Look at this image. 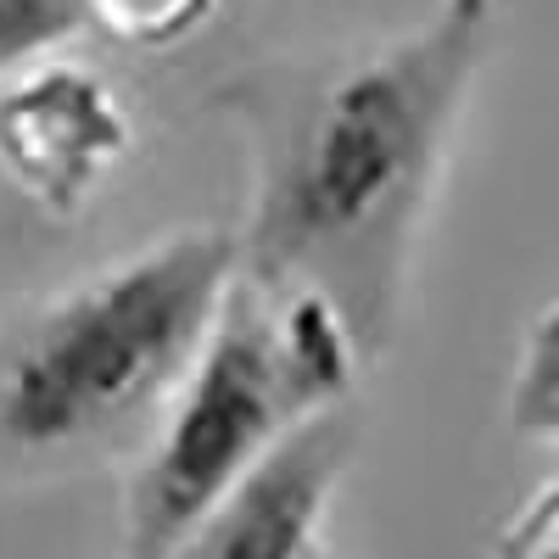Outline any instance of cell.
<instances>
[{"mask_svg": "<svg viewBox=\"0 0 559 559\" xmlns=\"http://www.w3.org/2000/svg\"><path fill=\"white\" fill-rule=\"evenodd\" d=\"M236 269V229H179L28 313L0 342V442L73 453L123 437L191 369Z\"/></svg>", "mask_w": 559, "mask_h": 559, "instance_id": "cell-2", "label": "cell"}, {"mask_svg": "<svg viewBox=\"0 0 559 559\" xmlns=\"http://www.w3.org/2000/svg\"><path fill=\"white\" fill-rule=\"evenodd\" d=\"M358 453V419L342 403L302 414L236 476L213 515L179 554L202 559H313L324 554V515Z\"/></svg>", "mask_w": 559, "mask_h": 559, "instance_id": "cell-4", "label": "cell"}, {"mask_svg": "<svg viewBox=\"0 0 559 559\" xmlns=\"http://www.w3.org/2000/svg\"><path fill=\"white\" fill-rule=\"evenodd\" d=\"M353 376L358 342L331 302L236 269L157 442L129 476L123 548L140 559L179 554L247 464L302 414L342 403Z\"/></svg>", "mask_w": 559, "mask_h": 559, "instance_id": "cell-3", "label": "cell"}, {"mask_svg": "<svg viewBox=\"0 0 559 559\" xmlns=\"http://www.w3.org/2000/svg\"><path fill=\"white\" fill-rule=\"evenodd\" d=\"M498 554L509 559H543V554H559V476L543 481L515 515L503 521V532L492 537Z\"/></svg>", "mask_w": 559, "mask_h": 559, "instance_id": "cell-8", "label": "cell"}, {"mask_svg": "<svg viewBox=\"0 0 559 559\" xmlns=\"http://www.w3.org/2000/svg\"><path fill=\"white\" fill-rule=\"evenodd\" d=\"M492 23L498 0H437L419 28L286 90L263 118L258 191L236 229L241 274L319 292L358 358L386 353L397 331Z\"/></svg>", "mask_w": 559, "mask_h": 559, "instance_id": "cell-1", "label": "cell"}, {"mask_svg": "<svg viewBox=\"0 0 559 559\" xmlns=\"http://www.w3.org/2000/svg\"><path fill=\"white\" fill-rule=\"evenodd\" d=\"M509 426L526 442H559V302H548L526 331L509 386Z\"/></svg>", "mask_w": 559, "mask_h": 559, "instance_id": "cell-6", "label": "cell"}, {"mask_svg": "<svg viewBox=\"0 0 559 559\" xmlns=\"http://www.w3.org/2000/svg\"><path fill=\"white\" fill-rule=\"evenodd\" d=\"M129 152V118L90 68H23L0 79V168L51 207L79 213Z\"/></svg>", "mask_w": 559, "mask_h": 559, "instance_id": "cell-5", "label": "cell"}, {"mask_svg": "<svg viewBox=\"0 0 559 559\" xmlns=\"http://www.w3.org/2000/svg\"><path fill=\"white\" fill-rule=\"evenodd\" d=\"M84 28H96L90 0H0V79L34 68Z\"/></svg>", "mask_w": 559, "mask_h": 559, "instance_id": "cell-7", "label": "cell"}]
</instances>
